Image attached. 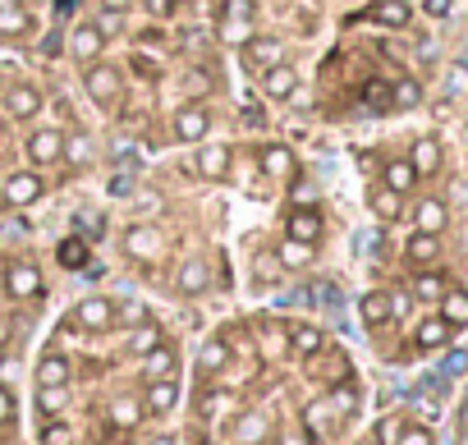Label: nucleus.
<instances>
[{
    "mask_svg": "<svg viewBox=\"0 0 468 445\" xmlns=\"http://www.w3.org/2000/svg\"><path fill=\"white\" fill-rule=\"evenodd\" d=\"M83 88H88V97H92L97 106H115V101H120V74H115L111 65H88Z\"/></svg>",
    "mask_w": 468,
    "mask_h": 445,
    "instance_id": "nucleus-1",
    "label": "nucleus"
},
{
    "mask_svg": "<svg viewBox=\"0 0 468 445\" xmlns=\"http://www.w3.org/2000/svg\"><path fill=\"white\" fill-rule=\"evenodd\" d=\"M74 322H79L83 331H111V326H115V303H111L106 294H88V299L74 308Z\"/></svg>",
    "mask_w": 468,
    "mask_h": 445,
    "instance_id": "nucleus-2",
    "label": "nucleus"
},
{
    "mask_svg": "<svg viewBox=\"0 0 468 445\" xmlns=\"http://www.w3.org/2000/svg\"><path fill=\"white\" fill-rule=\"evenodd\" d=\"M5 290H10V299H37L42 294V271H37V262H10V271H5Z\"/></svg>",
    "mask_w": 468,
    "mask_h": 445,
    "instance_id": "nucleus-3",
    "label": "nucleus"
},
{
    "mask_svg": "<svg viewBox=\"0 0 468 445\" xmlns=\"http://www.w3.org/2000/svg\"><path fill=\"white\" fill-rule=\"evenodd\" d=\"M211 129V111L207 106H179L175 111V138L179 143H202Z\"/></svg>",
    "mask_w": 468,
    "mask_h": 445,
    "instance_id": "nucleus-4",
    "label": "nucleus"
},
{
    "mask_svg": "<svg viewBox=\"0 0 468 445\" xmlns=\"http://www.w3.org/2000/svg\"><path fill=\"white\" fill-rule=\"evenodd\" d=\"M24 152H28L33 165H56V161L65 156V133H60V129H37Z\"/></svg>",
    "mask_w": 468,
    "mask_h": 445,
    "instance_id": "nucleus-5",
    "label": "nucleus"
},
{
    "mask_svg": "<svg viewBox=\"0 0 468 445\" xmlns=\"http://www.w3.org/2000/svg\"><path fill=\"white\" fill-rule=\"evenodd\" d=\"M285 230H290V239H299V244H317V239H322V211H317V207H294V211L285 216Z\"/></svg>",
    "mask_w": 468,
    "mask_h": 445,
    "instance_id": "nucleus-6",
    "label": "nucleus"
},
{
    "mask_svg": "<svg viewBox=\"0 0 468 445\" xmlns=\"http://www.w3.org/2000/svg\"><path fill=\"white\" fill-rule=\"evenodd\" d=\"M244 65H249V69L285 65V42H281V37H253V42L244 47Z\"/></svg>",
    "mask_w": 468,
    "mask_h": 445,
    "instance_id": "nucleus-7",
    "label": "nucleus"
},
{
    "mask_svg": "<svg viewBox=\"0 0 468 445\" xmlns=\"http://www.w3.org/2000/svg\"><path fill=\"white\" fill-rule=\"evenodd\" d=\"M5 111H10L15 120H33V115L42 111V92H37V83H10V92H5Z\"/></svg>",
    "mask_w": 468,
    "mask_h": 445,
    "instance_id": "nucleus-8",
    "label": "nucleus"
},
{
    "mask_svg": "<svg viewBox=\"0 0 468 445\" xmlns=\"http://www.w3.org/2000/svg\"><path fill=\"white\" fill-rule=\"evenodd\" d=\"M413 226L427 230V235H441V230L450 226V207H445L441 197H418V207H413Z\"/></svg>",
    "mask_w": 468,
    "mask_h": 445,
    "instance_id": "nucleus-9",
    "label": "nucleus"
},
{
    "mask_svg": "<svg viewBox=\"0 0 468 445\" xmlns=\"http://www.w3.org/2000/svg\"><path fill=\"white\" fill-rule=\"evenodd\" d=\"M69 51H74V60L97 65V56L106 51V37L97 33V24H79V28H74V37H69Z\"/></svg>",
    "mask_w": 468,
    "mask_h": 445,
    "instance_id": "nucleus-10",
    "label": "nucleus"
},
{
    "mask_svg": "<svg viewBox=\"0 0 468 445\" xmlns=\"http://www.w3.org/2000/svg\"><path fill=\"white\" fill-rule=\"evenodd\" d=\"M37 197H42V175L24 170V175H10L5 179V202L10 207H33Z\"/></svg>",
    "mask_w": 468,
    "mask_h": 445,
    "instance_id": "nucleus-11",
    "label": "nucleus"
},
{
    "mask_svg": "<svg viewBox=\"0 0 468 445\" xmlns=\"http://www.w3.org/2000/svg\"><path fill=\"white\" fill-rule=\"evenodd\" d=\"M367 207H372V216H377V220H386V226H390V220H399V216H404V193H395V188L377 184V188L367 193Z\"/></svg>",
    "mask_w": 468,
    "mask_h": 445,
    "instance_id": "nucleus-12",
    "label": "nucleus"
},
{
    "mask_svg": "<svg viewBox=\"0 0 468 445\" xmlns=\"http://www.w3.org/2000/svg\"><path fill=\"white\" fill-rule=\"evenodd\" d=\"M262 92H267L271 101H290V97L299 92V74H294L290 65H271L267 79H262Z\"/></svg>",
    "mask_w": 468,
    "mask_h": 445,
    "instance_id": "nucleus-13",
    "label": "nucleus"
},
{
    "mask_svg": "<svg viewBox=\"0 0 468 445\" xmlns=\"http://www.w3.org/2000/svg\"><path fill=\"white\" fill-rule=\"evenodd\" d=\"M404 258H409L413 267H431V262L441 258V235L413 230V235H409V244H404Z\"/></svg>",
    "mask_w": 468,
    "mask_h": 445,
    "instance_id": "nucleus-14",
    "label": "nucleus"
},
{
    "mask_svg": "<svg viewBox=\"0 0 468 445\" xmlns=\"http://www.w3.org/2000/svg\"><path fill=\"white\" fill-rule=\"evenodd\" d=\"M358 317H363V326H386V322L395 317L390 294H386V290H367V294L358 299Z\"/></svg>",
    "mask_w": 468,
    "mask_h": 445,
    "instance_id": "nucleus-15",
    "label": "nucleus"
},
{
    "mask_svg": "<svg viewBox=\"0 0 468 445\" xmlns=\"http://www.w3.org/2000/svg\"><path fill=\"white\" fill-rule=\"evenodd\" d=\"M124 253H129V258H156V253H161V235H156V226H129V235H124Z\"/></svg>",
    "mask_w": 468,
    "mask_h": 445,
    "instance_id": "nucleus-16",
    "label": "nucleus"
},
{
    "mask_svg": "<svg viewBox=\"0 0 468 445\" xmlns=\"http://www.w3.org/2000/svg\"><path fill=\"white\" fill-rule=\"evenodd\" d=\"M211 285V267L202 262V258H188L184 267H179V276H175V290L179 294H202Z\"/></svg>",
    "mask_w": 468,
    "mask_h": 445,
    "instance_id": "nucleus-17",
    "label": "nucleus"
},
{
    "mask_svg": "<svg viewBox=\"0 0 468 445\" xmlns=\"http://www.w3.org/2000/svg\"><path fill=\"white\" fill-rule=\"evenodd\" d=\"M409 165L418 170V179L436 175V170H441V143H436V138H418L413 152H409Z\"/></svg>",
    "mask_w": 468,
    "mask_h": 445,
    "instance_id": "nucleus-18",
    "label": "nucleus"
},
{
    "mask_svg": "<svg viewBox=\"0 0 468 445\" xmlns=\"http://www.w3.org/2000/svg\"><path fill=\"white\" fill-rule=\"evenodd\" d=\"M381 184H386V188H395V193H409V188H418V170L409 165V156H395V161H386Z\"/></svg>",
    "mask_w": 468,
    "mask_h": 445,
    "instance_id": "nucleus-19",
    "label": "nucleus"
},
{
    "mask_svg": "<svg viewBox=\"0 0 468 445\" xmlns=\"http://www.w3.org/2000/svg\"><path fill=\"white\" fill-rule=\"evenodd\" d=\"M450 335H454V326L445 322V317H427V322H418V349H445L450 344Z\"/></svg>",
    "mask_w": 468,
    "mask_h": 445,
    "instance_id": "nucleus-20",
    "label": "nucleus"
},
{
    "mask_svg": "<svg viewBox=\"0 0 468 445\" xmlns=\"http://www.w3.org/2000/svg\"><path fill=\"white\" fill-rule=\"evenodd\" d=\"M290 349H294L299 358H313V354L326 349V331H322V326H294V331H290Z\"/></svg>",
    "mask_w": 468,
    "mask_h": 445,
    "instance_id": "nucleus-21",
    "label": "nucleus"
},
{
    "mask_svg": "<svg viewBox=\"0 0 468 445\" xmlns=\"http://www.w3.org/2000/svg\"><path fill=\"white\" fill-rule=\"evenodd\" d=\"M175 367H179V358H175L165 344H156L152 354H143V372H147V381H170Z\"/></svg>",
    "mask_w": 468,
    "mask_h": 445,
    "instance_id": "nucleus-22",
    "label": "nucleus"
},
{
    "mask_svg": "<svg viewBox=\"0 0 468 445\" xmlns=\"http://www.w3.org/2000/svg\"><path fill=\"white\" fill-rule=\"evenodd\" d=\"M69 376H74V367L65 354H47L37 363V386H69Z\"/></svg>",
    "mask_w": 468,
    "mask_h": 445,
    "instance_id": "nucleus-23",
    "label": "nucleus"
},
{
    "mask_svg": "<svg viewBox=\"0 0 468 445\" xmlns=\"http://www.w3.org/2000/svg\"><path fill=\"white\" fill-rule=\"evenodd\" d=\"M197 175L225 179V175H229V147H202V152H197Z\"/></svg>",
    "mask_w": 468,
    "mask_h": 445,
    "instance_id": "nucleus-24",
    "label": "nucleus"
},
{
    "mask_svg": "<svg viewBox=\"0 0 468 445\" xmlns=\"http://www.w3.org/2000/svg\"><path fill=\"white\" fill-rule=\"evenodd\" d=\"M372 19L386 24V28H404V24L413 19V10L404 5V0H377V5H372Z\"/></svg>",
    "mask_w": 468,
    "mask_h": 445,
    "instance_id": "nucleus-25",
    "label": "nucleus"
},
{
    "mask_svg": "<svg viewBox=\"0 0 468 445\" xmlns=\"http://www.w3.org/2000/svg\"><path fill=\"white\" fill-rule=\"evenodd\" d=\"M445 290H450V285H445L441 271H418V276H413V299H422V303H441Z\"/></svg>",
    "mask_w": 468,
    "mask_h": 445,
    "instance_id": "nucleus-26",
    "label": "nucleus"
},
{
    "mask_svg": "<svg viewBox=\"0 0 468 445\" xmlns=\"http://www.w3.org/2000/svg\"><path fill=\"white\" fill-rule=\"evenodd\" d=\"M179 404V386L175 381H152L147 386V413H170Z\"/></svg>",
    "mask_w": 468,
    "mask_h": 445,
    "instance_id": "nucleus-27",
    "label": "nucleus"
},
{
    "mask_svg": "<svg viewBox=\"0 0 468 445\" xmlns=\"http://www.w3.org/2000/svg\"><path fill=\"white\" fill-rule=\"evenodd\" d=\"M441 317L459 331V326H468V294L463 290H445L441 294Z\"/></svg>",
    "mask_w": 468,
    "mask_h": 445,
    "instance_id": "nucleus-28",
    "label": "nucleus"
},
{
    "mask_svg": "<svg viewBox=\"0 0 468 445\" xmlns=\"http://www.w3.org/2000/svg\"><path fill=\"white\" fill-rule=\"evenodd\" d=\"M197 367H202V372H220V367H229V344H225V340H202V349H197Z\"/></svg>",
    "mask_w": 468,
    "mask_h": 445,
    "instance_id": "nucleus-29",
    "label": "nucleus"
},
{
    "mask_svg": "<svg viewBox=\"0 0 468 445\" xmlns=\"http://www.w3.org/2000/svg\"><path fill=\"white\" fill-rule=\"evenodd\" d=\"M262 170H267L271 179H285V175L294 170V152H290V147H262Z\"/></svg>",
    "mask_w": 468,
    "mask_h": 445,
    "instance_id": "nucleus-30",
    "label": "nucleus"
},
{
    "mask_svg": "<svg viewBox=\"0 0 468 445\" xmlns=\"http://www.w3.org/2000/svg\"><path fill=\"white\" fill-rule=\"evenodd\" d=\"M276 258H281V267H285V271H290V267L299 271V267H308V262H313V244H299V239H285Z\"/></svg>",
    "mask_w": 468,
    "mask_h": 445,
    "instance_id": "nucleus-31",
    "label": "nucleus"
},
{
    "mask_svg": "<svg viewBox=\"0 0 468 445\" xmlns=\"http://www.w3.org/2000/svg\"><path fill=\"white\" fill-rule=\"evenodd\" d=\"M56 258H60V267H65V271H79V267H88V244L74 235V239H65V244H60V253H56Z\"/></svg>",
    "mask_w": 468,
    "mask_h": 445,
    "instance_id": "nucleus-32",
    "label": "nucleus"
},
{
    "mask_svg": "<svg viewBox=\"0 0 468 445\" xmlns=\"http://www.w3.org/2000/svg\"><path fill=\"white\" fill-rule=\"evenodd\" d=\"M156 344H161V326H152V322H143V326L129 335V354H138V358H143V354H152Z\"/></svg>",
    "mask_w": 468,
    "mask_h": 445,
    "instance_id": "nucleus-33",
    "label": "nucleus"
},
{
    "mask_svg": "<svg viewBox=\"0 0 468 445\" xmlns=\"http://www.w3.org/2000/svg\"><path fill=\"white\" fill-rule=\"evenodd\" d=\"M303 422H308V431H313V436H326V431H331V399L308 404V408H303Z\"/></svg>",
    "mask_w": 468,
    "mask_h": 445,
    "instance_id": "nucleus-34",
    "label": "nucleus"
},
{
    "mask_svg": "<svg viewBox=\"0 0 468 445\" xmlns=\"http://www.w3.org/2000/svg\"><path fill=\"white\" fill-rule=\"evenodd\" d=\"M65 156H69V161H74V165H88V161H92V156H97V152H92V138H88V133H79V129H74V133H69V138H65Z\"/></svg>",
    "mask_w": 468,
    "mask_h": 445,
    "instance_id": "nucleus-35",
    "label": "nucleus"
},
{
    "mask_svg": "<svg viewBox=\"0 0 468 445\" xmlns=\"http://www.w3.org/2000/svg\"><path fill=\"white\" fill-rule=\"evenodd\" d=\"M138 418H143V404H138V399H115V404H111V422H115V427L129 431V427H138Z\"/></svg>",
    "mask_w": 468,
    "mask_h": 445,
    "instance_id": "nucleus-36",
    "label": "nucleus"
},
{
    "mask_svg": "<svg viewBox=\"0 0 468 445\" xmlns=\"http://www.w3.org/2000/svg\"><path fill=\"white\" fill-rule=\"evenodd\" d=\"M24 28H28V15L15 0H0V33H24Z\"/></svg>",
    "mask_w": 468,
    "mask_h": 445,
    "instance_id": "nucleus-37",
    "label": "nucleus"
},
{
    "mask_svg": "<svg viewBox=\"0 0 468 445\" xmlns=\"http://www.w3.org/2000/svg\"><path fill=\"white\" fill-rule=\"evenodd\" d=\"M42 413L47 418H56V413H65V404H69V386H42Z\"/></svg>",
    "mask_w": 468,
    "mask_h": 445,
    "instance_id": "nucleus-38",
    "label": "nucleus"
},
{
    "mask_svg": "<svg viewBox=\"0 0 468 445\" xmlns=\"http://www.w3.org/2000/svg\"><path fill=\"white\" fill-rule=\"evenodd\" d=\"M390 101H395V106H404V111H409V106H418V101H422V83H418V79H399V83H395V92H390Z\"/></svg>",
    "mask_w": 468,
    "mask_h": 445,
    "instance_id": "nucleus-39",
    "label": "nucleus"
},
{
    "mask_svg": "<svg viewBox=\"0 0 468 445\" xmlns=\"http://www.w3.org/2000/svg\"><path fill=\"white\" fill-rule=\"evenodd\" d=\"M92 24H97L101 37H120V33H124V10H97Z\"/></svg>",
    "mask_w": 468,
    "mask_h": 445,
    "instance_id": "nucleus-40",
    "label": "nucleus"
},
{
    "mask_svg": "<svg viewBox=\"0 0 468 445\" xmlns=\"http://www.w3.org/2000/svg\"><path fill=\"white\" fill-rule=\"evenodd\" d=\"M216 19H253V0H216Z\"/></svg>",
    "mask_w": 468,
    "mask_h": 445,
    "instance_id": "nucleus-41",
    "label": "nucleus"
},
{
    "mask_svg": "<svg viewBox=\"0 0 468 445\" xmlns=\"http://www.w3.org/2000/svg\"><path fill=\"white\" fill-rule=\"evenodd\" d=\"M262 436H267V418H262V413H244V418H239V440H253V445H258Z\"/></svg>",
    "mask_w": 468,
    "mask_h": 445,
    "instance_id": "nucleus-42",
    "label": "nucleus"
},
{
    "mask_svg": "<svg viewBox=\"0 0 468 445\" xmlns=\"http://www.w3.org/2000/svg\"><path fill=\"white\" fill-rule=\"evenodd\" d=\"M42 445H74V431H69V422H47V431H42Z\"/></svg>",
    "mask_w": 468,
    "mask_h": 445,
    "instance_id": "nucleus-43",
    "label": "nucleus"
},
{
    "mask_svg": "<svg viewBox=\"0 0 468 445\" xmlns=\"http://www.w3.org/2000/svg\"><path fill=\"white\" fill-rule=\"evenodd\" d=\"M276 276H281V258H276V253H258V281L271 285Z\"/></svg>",
    "mask_w": 468,
    "mask_h": 445,
    "instance_id": "nucleus-44",
    "label": "nucleus"
},
{
    "mask_svg": "<svg viewBox=\"0 0 468 445\" xmlns=\"http://www.w3.org/2000/svg\"><path fill=\"white\" fill-rule=\"evenodd\" d=\"M395 445H431V431L427 427H399Z\"/></svg>",
    "mask_w": 468,
    "mask_h": 445,
    "instance_id": "nucleus-45",
    "label": "nucleus"
},
{
    "mask_svg": "<svg viewBox=\"0 0 468 445\" xmlns=\"http://www.w3.org/2000/svg\"><path fill=\"white\" fill-rule=\"evenodd\" d=\"M120 317H124V322H143V317H147V308H143L138 299H129L124 308H115V322H120Z\"/></svg>",
    "mask_w": 468,
    "mask_h": 445,
    "instance_id": "nucleus-46",
    "label": "nucleus"
},
{
    "mask_svg": "<svg viewBox=\"0 0 468 445\" xmlns=\"http://www.w3.org/2000/svg\"><path fill=\"white\" fill-rule=\"evenodd\" d=\"M15 418V395H10V386H0V422H10Z\"/></svg>",
    "mask_w": 468,
    "mask_h": 445,
    "instance_id": "nucleus-47",
    "label": "nucleus"
},
{
    "mask_svg": "<svg viewBox=\"0 0 468 445\" xmlns=\"http://www.w3.org/2000/svg\"><path fill=\"white\" fill-rule=\"evenodd\" d=\"M367 106H390V92H386L381 83H372V88H367Z\"/></svg>",
    "mask_w": 468,
    "mask_h": 445,
    "instance_id": "nucleus-48",
    "label": "nucleus"
},
{
    "mask_svg": "<svg viewBox=\"0 0 468 445\" xmlns=\"http://www.w3.org/2000/svg\"><path fill=\"white\" fill-rule=\"evenodd\" d=\"M313 197H317L313 184H299V188H294V207H313Z\"/></svg>",
    "mask_w": 468,
    "mask_h": 445,
    "instance_id": "nucleus-49",
    "label": "nucleus"
},
{
    "mask_svg": "<svg viewBox=\"0 0 468 445\" xmlns=\"http://www.w3.org/2000/svg\"><path fill=\"white\" fill-rule=\"evenodd\" d=\"M331 408H340V413H349V408H354V390H335V399H331Z\"/></svg>",
    "mask_w": 468,
    "mask_h": 445,
    "instance_id": "nucleus-50",
    "label": "nucleus"
},
{
    "mask_svg": "<svg viewBox=\"0 0 468 445\" xmlns=\"http://www.w3.org/2000/svg\"><path fill=\"white\" fill-rule=\"evenodd\" d=\"M422 5H427V15H436V19L450 15V0H422Z\"/></svg>",
    "mask_w": 468,
    "mask_h": 445,
    "instance_id": "nucleus-51",
    "label": "nucleus"
},
{
    "mask_svg": "<svg viewBox=\"0 0 468 445\" xmlns=\"http://www.w3.org/2000/svg\"><path fill=\"white\" fill-rule=\"evenodd\" d=\"M188 92L202 97V92H207V74H188Z\"/></svg>",
    "mask_w": 468,
    "mask_h": 445,
    "instance_id": "nucleus-52",
    "label": "nucleus"
},
{
    "mask_svg": "<svg viewBox=\"0 0 468 445\" xmlns=\"http://www.w3.org/2000/svg\"><path fill=\"white\" fill-rule=\"evenodd\" d=\"M133 0H101V10H129Z\"/></svg>",
    "mask_w": 468,
    "mask_h": 445,
    "instance_id": "nucleus-53",
    "label": "nucleus"
},
{
    "mask_svg": "<svg viewBox=\"0 0 468 445\" xmlns=\"http://www.w3.org/2000/svg\"><path fill=\"white\" fill-rule=\"evenodd\" d=\"M459 422H463V427H468V399H463V408H459Z\"/></svg>",
    "mask_w": 468,
    "mask_h": 445,
    "instance_id": "nucleus-54",
    "label": "nucleus"
},
{
    "mask_svg": "<svg viewBox=\"0 0 468 445\" xmlns=\"http://www.w3.org/2000/svg\"><path fill=\"white\" fill-rule=\"evenodd\" d=\"M459 445H468V427H463V436H459Z\"/></svg>",
    "mask_w": 468,
    "mask_h": 445,
    "instance_id": "nucleus-55",
    "label": "nucleus"
},
{
    "mask_svg": "<svg viewBox=\"0 0 468 445\" xmlns=\"http://www.w3.org/2000/svg\"><path fill=\"white\" fill-rule=\"evenodd\" d=\"M0 92H5V69H0Z\"/></svg>",
    "mask_w": 468,
    "mask_h": 445,
    "instance_id": "nucleus-56",
    "label": "nucleus"
}]
</instances>
